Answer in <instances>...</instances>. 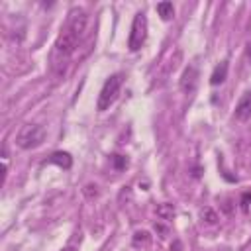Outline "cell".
Here are the masks:
<instances>
[{
  "mask_svg": "<svg viewBox=\"0 0 251 251\" xmlns=\"http://www.w3.org/2000/svg\"><path fill=\"white\" fill-rule=\"evenodd\" d=\"M78 41H80V37L75 31H71L67 25L61 29V33L55 39L53 53H51V65H53L55 71H61L67 65V61L71 59V55L76 51Z\"/></svg>",
  "mask_w": 251,
  "mask_h": 251,
  "instance_id": "1",
  "label": "cell"
},
{
  "mask_svg": "<svg viewBox=\"0 0 251 251\" xmlns=\"http://www.w3.org/2000/svg\"><path fill=\"white\" fill-rule=\"evenodd\" d=\"M45 127L39 124H25L20 127L18 135H16V145L20 149H35L45 141Z\"/></svg>",
  "mask_w": 251,
  "mask_h": 251,
  "instance_id": "2",
  "label": "cell"
},
{
  "mask_svg": "<svg viewBox=\"0 0 251 251\" xmlns=\"http://www.w3.org/2000/svg\"><path fill=\"white\" fill-rule=\"evenodd\" d=\"M122 82H124V76H122L120 73L110 75V76L106 78V82H104V86H102V90H100V94H98V104H96L98 112L108 110V108L116 102V98H118V94H120V90H122Z\"/></svg>",
  "mask_w": 251,
  "mask_h": 251,
  "instance_id": "3",
  "label": "cell"
},
{
  "mask_svg": "<svg viewBox=\"0 0 251 251\" xmlns=\"http://www.w3.org/2000/svg\"><path fill=\"white\" fill-rule=\"evenodd\" d=\"M145 39H147V16L143 12H137L131 20V29H129V37H127L129 51L141 49Z\"/></svg>",
  "mask_w": 251,
  "mask_h": 251,
  "instance_id": "4",
  "label": "cell"
},
{
  "mask_svg": "<svg viewBox=\"0 0 251 251\" xmlns=\"http://www.w3.org/2000/svg\"><path fill=\"white\" fill-rule=\"evenodd\" d=\"M196 84H198V71L194 65H188L180 76V90L184 94H192L196 90Z\"/></svg>",
  "mask_w": 251,
  "mask_h": 251,
  "instance_id": "5",
  "label": "cell"
},
{
  "mask_svg": "<svg viewBox=\"0 0 251 251\" xmlns=\"http://www.w3.org/2000/svg\"><path fill=\"white\" fill-rule=\"evenodd\" d=\"M233 116H235V120H239V122H245V120L251 118V92H245V94L239 98Z\"/></svg>",
  "mask_w": 251,
  "mask_h": 251,
  "instance_id": "6",
  "label": "cell"
},
{
  "mask_svg": "<svg viewBox=\"0 0 251 251\" xmlns=\"http://www.w3.org/2000/svg\"><path fill=\"white\" fill-rule=\"evenodd\" d=\"M227 78V61H222L220 65L214 67L212 75H210V84L212 86H218V84H224Z\"/></svg>",
  "mask_w": 251,
  "mask_h": 251,
  "instance_id": "7",
  "label": "cell"
},
{
  "mask_svg": "<svg viewBox=\"0 0 251 251\" xmlns=\"http://www.w3.org/2000/svg\"><path fill=\"white\" fill-rule=\"evenodd\" d=\"M49 163L61 167V169H71L73 165V157L67 153V151H55L51 157H49Z\"/></svg>",
  "mask_w": 251,
  "mask_h": 251,
  "instance_id": "8",
  "label": "cell"
},
{
  "mask_svg": "<svg viewBox=\"0 0 251 251\" xmlns=\"http://www.w3.org/2000/svg\"><path fill=\"white\" fill-rule=\"evenodd\" d=\"M155 10H157V14H159L163 20H171V18H175V8H173L171 2H159Z\"/></svg>",
  "mask_w": 251,
  "mask_h": 251,
  "instance_id": "9",
  "label": "cell"
},
{
  "mask_svg": "<svg viewBox=\"0 0 251 251\" xmlns=\"http://www.w3.org/2000/svg\"><path fill=\"white\" fill-rule=\"evenodd\" d=\"M157 216H159L161 220H171V218L175 216V208H173V204H161V206L157 208Z\"/></svg>",
  "mask_w": 251,
  "mask_h": 251,
  "instance_id": "10",
  "label": "cell"
},
{
  "mask_svg": "<svg viewBox=\"0 0 251 251\" xmlns=\"http://www.w3.org/2000/svg\"><path fill=\"white\" fill-rule=\"evenodd\" d=\"M200 218H202V222H206V224H216L218 222V214L212 210V208H202L200 210Z\"/></svg>",
  "mask_w": 251,
  "mask_h": 251,
  "instance_id": "11",
  "label": "cell"
},
{
  "mask_svg": "<svg viewBox=\"0 0 251 251\" xmlns=\"http://www.w3.org/2000/svg\"><path fill=\"white\" fill-rule=\"evenodd\" d=\"M151 241V235L147 233V231H135L133 233V245H147Z\"/></svg>",
  "mask_w": 251,
  "mask_h": 251,
  "instance_id": "12",
  "label": "cell"
},
{
  "mask_svg": "<svg viewBox=\"0 0 251 251\" xmlns=\"http://www.w3.org/2000/svg\"><path fill=\"white\" fill-rule=\"evenodd\" d=\"M112 165H114L118 171H122V169L127 167V157H124V155H112Z\"/></svg>",
  "mask_w": 251,
  "mask_h": 251,
  "instance_id": "13",
  "label": "cell"
},
{
  "mask_svg": "<svg viewBox=\"0 0 251 251\" xmlns=\"http://www.w3.org/2000/svg\"><path fill=\"white\" fill-rule=\"evenodd\" d=\"M84 196H86V198H96V196H98L96 186H94V184H86V186H84Z\"/></svg>",
  "mask_w": 251,
  "mask_h": 251,
  "instance_id": "14",
  "label": "cell"
},
{
  "mask_svg": "<svg viewBox=\"0 0 251 251\" xmlns=\"http://www.w3.org/2000/svg\"><path fill=\"white\" fill-rule=\"evenodd\" d=\"M169 251H182V243H180L178 239H173V243H171Z\"/></svg>",
  "mask_w": 251,
  "mask_h": 251,
  "instance_id": "15",
  "label": "cell"
},
{
  "mask_svg": "<svg viewBox=\"0 0 251 251\" xmlns=\"http://www.w3.org/2000/svg\"><path fill=\"white\" fill-rule=\"evenodd\" d=\"M155 231H159V233H163V237H167V227H163L161 224H155Z\"/></svg>",
  "mask_w": 251,
  "mask_h": 251,
  "instance_id": "16",
  "label": "cell"
},
{
  "mask_svg": "<svg viewBox=\"0 0 251 251\" xmlns=\"http://www.w3.org/2000/svg\"><path fill=\"white\" fill-rule=\"evenodd\" d=\"M249 200H251V192H245V194H243V206H247Z\"/></svg>",
  "mask_w": 251,
  "mask_h": 251,
  "instance_id": "17",
  "label": "cell"
},
{
  "mask_svg": "<svg viewBox=\"0 0 251 251\" xmlns=\"http://www.w3.org/2000/svg\"><path fill=\"white\" fill-rule=\"evenodd\" d=\"M245 57H247V61H249V65H251V43H249L247 49H245Z\"/></svg>",
  "mask_w": 251,
  "mask_h": 251,
  "instance_id": "18",
  "label": "cell"
},
{
  "mask_svg": "<svg viewBox=\"0 0 251 251\" xmlns=\"http://www.w3.org/2000/svg\"><path fill=\"white\" fill-rule=\"evenodd\" d=\"M61 251H76L75 247H65V249H61Z\"/></svg>",
  "mask_w": 251,
  "mask_h": 251,
  "instance_id": "19",
  "label": "cell"
}]
</instances>
